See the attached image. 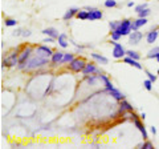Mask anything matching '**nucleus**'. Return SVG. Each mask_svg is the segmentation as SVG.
<instances>
[{"mask_svg":"<svg viewBox=\"0 0 159 149\" xmlns=\"http://www.w3.org/2000/svg\"><path fill=\"white\" fill-rule=\"evenodd\" d=\"M48 64V57H41V56L36 55L33 57H30L25 64V71H30V69H37V68H41L44 65Z\"/></svg>","mask_w":159,"mask_h":149,"instance_id":"1","label":"nucleus"},{"mask_svg":"<svg viewBox=\"0 0 159 149\" xmlns=\"http://www.w3.org/2000/svg\"><path fill=\"white\" fill-rule=\"evenodd\" d=\"M32 48L30 47H27L25 49H24L23 52H21V55L19 56V64H17V69H25V64L27 61L30 59V55H32Z\"/></svg>","mask_w":159,"mask_h":149,"instance_id":"2","label":"nucleus"},{"mask_svg":"<svg viewBox=\"0 0 159 149\" xmlns=\"http://www.w3.org/2000/svg\"><path fill=\"white\" fill-rule=\"evenodd\" d=\"M19 64V52L15 51L13 53H11L8 57L3 59L1 61V67H16V65Z\"/></svg>","mask_w":159,"mask_h":149,"instance_id":"3","label":"nucleus"},{"mask_svg":"<svg viewBox=\"0 0 159 149\" xmlns=\"http://www.w3.org/2000/svg\"><path fill=\"white\" fill-rule=\"evenodd\" d=\"M131 21L133 20H129V19H125V20H122L121 23H119V26L117 28V31L119 33H121L122 36H129L131 33Z\"/></svg>","mask_w":159,"mask_h":149,"instance_id":"4","label":"nucleus"},{"mask_svg":"<svg viewBox=\"0 0 159 149\" xmlns=\"http://www.w3.org/2000/svg\"><path fill=\"white\" fill-rule=\"evenodd\" d=\"M110 44H113V47H114V48H113V57H115V59L125 57V55H126V49L123 48V45L117 43L115 40H111Z\"/></svg>","mask_w":159,"mask_h":149,"instance_id":"5","label":"nucleus"},{"mask_svg":"<svg viewBox=\"0 0 159 149\" xmlns=\"http://www.w3.org/2000/svg\"><path fill=\"white\" fill-rule=\"evenodd\" d=\"M85 65H86V61H85L84 59H74L72 63H69L68 68L70 71H73V72L78 73V72H82Z\"/></svg>","mask_w":159,"mask_h":149,"instance_id":"6","label":"nucleus"},{"mask_svg":"<svg viewBox=\"0 0 159 149\" xmlns=\"http://www.w3.org/2000/svg\"><path fill=\"white\" fill-rule=\"evenodd\" d=\"M36 53H37L39 56H41V57H52V55H53V51L49 48V47L41 44L37 47V51H36Z\"/></svg>","mask_w":159,"mask_h":149,"instance_id":"7","label":"nucleus"},{"mask_svg":"<svg viewBox=\"0 0 159 149\" xmlns=\"http://www.w3.org/2000/svg\"><path fill=\"white\" fill-rule=\"evenodd\" d=\"M84 76H88V74H93V73H101L100 72V69L97 68V65L94 64V63H86V65L84 67V69H82V72H81Z\"/></svg>","mask_w":159,"mask_h":149,"instance_id":"8","label":"nucleus"},{"mask_svg":"<svg viewBox=\"0 0 159 149\" xmlns=\"http://www.w3.org/2000/svg\"><path fill=\"white\" fill-rule=\"evenodd\" d=\"M142 37H143L142 32H139V31H133V32L129 35V43L133 45H137V44H139Z\"/></svg>","mask_w":159,"mask_h":149,"instance_id":"9","label":"nucleus"},{"mask_svg":"<svg viewBox=\"0 0 159 149\" xmlns=\"http://www.w3.org/2000/svg\"><path fill=\"white\" fill-rule=\"evenodd\" d=\"M146 24H147V19H146V17H139V19H137V20L131 21V29L138 31L140 27L146 26Z\"/></svg>","mask_w":159,"mask_h":149,"instance_id":"10","label":"nucleus"},{"mask_svg":"<svg viewBox=\"0 0 159 149\" xmlns=\"http://www.w3.org/2000/svg\"><path fill=\"white\" fill-rule=\"evenodd\" d=\"M133 123H134V125L137 126V129H139V130H140V133H142V137H143V140H147V138H149L147 130H146V128L143 126L142 121H140L139 119H135V120H133Z\"/></svg>","mask_w":159,"mask_h":149,"instance_id":"11","label":"nucleus"},{"mask_svg":"<svg viewBox=\"0 0 159 149\" xmlns=\"http://www.w3.org/2000/svg\"><path fill=\"white\" fill-rule=\"evenodd\" d=\"M42 33H44L45 36H49V37H53V39H59V36H60V33H59V31L56 29V28H53V27H48V28H45V29H42L41 31Z\"/></svg>","mask_w":159,"mask_h":149,"instance_id":"12","label":"nucleus"},{"mask_svg":"<svg viewBox=\"0 0 159 149\" xmlns=\"http://www.w3.org/2000/svg\"><path fill=\"white\" fill-rule=\"evenodd\" d=\"M102 12L100 11V9H97V8H94L93 11H89V16H88V20H90V21H94V20H101L102 19Z\"/></svg>","mask_w":159,"mask_h":149,"instance_id":"13","label":"nucleus"},{"mask_svg":"<svg viewBox=\"0 0 159 149\" xmlns=\"http://www.w3.org/2000/svg\"><path fill=\"white\" fill-rule=\"evenodd\" d=\"M98 77H100V80H101V81L103 83V85H105V89H106V91H110V89H113V88H114V85L111 84V81L109 80V77L106 76V74H103L102 72H101V73L98 74Z\"/></svg>","mask_w":159,"mask_h":149,"instance_id":"14","label":"nucleus"},{"mask_svg":"<svg viewBox=\"0 0 159 149\" xmlns=\"http://www.w3.org/2000/svg\"><path fill=\"white\" fill-rule=\"evenodd\" d=\"M78 11L80 9L78 8H76V7H72V8H69L68 11L64 14V17H62V20H65V21H68V20H70V19H73L76 16V15L78 14Z\"/></svg>","mask_w":159,"mask_h":149,"instance_id":"15","label":"nucleus"},{"mask_svg":"<svg viewBox=\"0 0 159 149\" xmlns=\"http://www.w3.org/2000/svg\"><path fill=\"white\" fill-rule=\"evenodd\" d=\"M123 63L129 64V65H133V67H135L137 69H142V65H140V63H138V60H135V59L130 57V56H125L123 57Z\"/></svg>","mask_w":159,"mask_h":149,"instance_id":"16","label":"nucleus"},{"mask_svg":"<svg viewBox=\"0 0 159 149\" xmlns=\"http://www.w3.org/2000/svg\"><path fill=\"white\" fill-rule=\"evenodd\" d=\"M158 35H159L158 29H151V31H150V32L147 33V36H146V40H147L149 44H154V43L157 41V39H158Z\"/></svg>","mask_w":159,"mask_h":149,"instance_id":"17","label":"nucleus"},{"mask_svg":"<svg viewBox=\"0 0 159 149\" xmlns=\"http://www.w3.org/2000/svg\"><path fill=\"white\" fill-rule=\"evenodd\" d=\"M62 57H64V52H53V55H52L51 57V61L52 64L57 65V64H61V61H62Z\"/></svg>","mask_w":159,"mask_h":149,"instance_id":"18","label":"nucleus"},{"mask_svg":"<svg viewBox=\"0 0 159 149\" xmlns=\"http://www.w3.org/2000/svg\"><path fill=\"white\" fill-rule=\"evenodd\" d=\"M108 92H109L110 96H113V97H114L115 100H118V101H122L125 99V95L121 91H118L117 88H113V89H110V91H108Z\"/></svg>","mask_w":159,"mask_h":149,"instance_id":"19","label":"nucleus"},{"mask_svg":"<svg viewBox=\"0 0 159 149\" xmlns=\"http://www.w3.org/2000/svg\"><path fill=\"white\" fill-rule=\"evenodd\" d=\"M119 109H121V112H133V105L123 99L121 101V104H119Z\"/></svg>","mask_w":159,"mask_h":149,"instance_id":"20","label":"nucleus"},{"mask_svg":"<svg viewBox=\"0 0 159 149\" xmlns=\"http://www.w3.org/2000/svg\"><path fill=\"white\" fill-rule=\"evenodd\" d=\"M90 56H91V59H93V60L97 61V63H101V64H108L109 63V60L105 57V56H102V55H100V53H96V52H93Z\"/></svg>","mask_w":159,"mask_h":149,"instance_id":"21","label":"nucleus"},{"mask_svg":"<svg viewBox=\"0 0 159 149\" xmlns=\"http://www.w3.org/2000/svg\"><path fill=\"white\" fill-rule=\"evenodd\" d=\"M66 36L65 33H60V36H59V45L61 47V48H68L69 47V43H68V40H66Z\"/></svg>","mask_w":159,"mask_h":149,"instance_id":"22","label":"nucleus"},{"mask_svg":"<svg viewBox=\"0 0 159 149\" xmlns=\"http://www.w3.org/2000/svg\"><path fill=\"white\" fill-rule=\"evenodd\" d=\"M85 80H86V83L89 84V85H96L97 80H100L98 74L93 73V74H88V76H85Z\"/></svg>","mask_w":159,"mask_h":149,"instance_id":"23","label":"nucleus"},{"mask_svg":"<svg viewBox=\"0 0 159 149\" xmlns=\"http://www.w3.org/2000/svg\"><path fill=\"white\" fill-rule=\"evenodd\" d=\"M74 59H76L74 55L66 52V53H64V57H62V61H61V64H69V63H72Z\"/></svg>","mask_w":159,"mask_h":149,"instance_id":"24","label":"nucleus"},{"mask_svg":"<svg viewBox=\"0 0 159 149\" xmlns=\"http://www.w3.org/2000/svg\"><path fill=\"white\" fill-rule=\"evenodd\" d=\"M159 55V45L158 47H154L152 49H150L147 52V59H157Z\"/></svg>","mask_w":159,"mask_h":149,"instance_id":"25","label":"nucleus"},{"mask_svg":"<svg viewBox=\"0 0 159 149\" xmlns=\"http://www.w3.org/2000/svg\"><path fill=\"white\" fill-rule=\"evenodd\" d=\"M88 16H89V12H88L86 9H80L78 14L76 15V17H77L78 20H88Z\"/></svg>","mask_w":159,"mask_h":149,"instance_id":"26","label":"nucleus"},{"mask_svg":"<svg viewBox=\"0 0 159 149\" xmlns=\"http://www.w3.org/2000/svg\"><path fill=\"white\" fill-rule=\"evenodd\" d=\"M126 55L130 56V57H133V59H135V60H139V59H140V55L137 51H133V49H129V51H126Z\"/></svg>","mask_w":159,"mask_h":149,"instance_id":"27","label":"nucleus"},{"mask_svg":"<svg viewBox=\"0 0 159 149\" xmlns=\"http://www.w3.org/2000/svg\"><path fill=\"white\" fill-rule=\"evenodd\" d=\"M110 36H111V40H115V41H118V40L122 37V35L118 32L117 29H115V31H110Z\"/></svg>","mask_w":159,"mask_h":149,"instance_id":"28","label":"nucleus"},{"mask_svg":"<svg viewBox=\"0 0 159 149\" xmlns=\"http://www.w3.org/2000/svg\"><path fill=\"white\" fill-rule=\"evenodd\" d=\"M4 24L5 27H15L17 24V20H15V19H5Z\"/></svg>","mask_w":159,"mask_h":149,"instance_id":"29","label":"nucleus"},{"mask_svg":"<svg viewBox=\"0 0 159 149\" xmlns=\"http://www.w3.org/2000/svg\"><path fill=\"white\" fill-rule=\"evenodd\" d=\"M105 7L106 8H114V7H117V2L115 0H105Z\"/></svg>","mask_w":159,"mask_h":149,"instance_id":"30","label":"nucleus"},{"mask_svg":"<svg viewBox=\"0 0 159 149\" xmlns=\"http://www.w3.org/2000/svg\"><path fill=\"white\" fill-rule=\"evenodd\" d=\"M152 84H154V83H152L150 79H146L145 81H143V87H145L147 91H151V89H152Z\"/></svg>","mask_w":159,"mask_h":149,"instance_id":"31","label":"nucleus"},{"mask_svg":"<svg viewBox=\"0 0 159 149\" xmlns=\"http://www.w3.org/2000/svg\"><path fill=\"white\" fill-rule=\"evenodd\" d=\"M146 76H147V79H150V80H151V81L152 83H155V81H157V74H154V73H151V72H149V71H146Z\"/></svg>","mask_w":159,"mask_h":149,"instance_id":"32","label":"nucleus"},{"mask_svg":"<svg viewBox=\"0 0 159 149\" xmlns=\"http://www.w3.org/2000/svg\"><path fill=\"white\" fill-rule=\"evenodd\" d=\"M150 14H151V11H150L149 8H146V9H143V11H140V12H139L138 16H139V17H147Z\"/></svg>","mask_w":159,"mask_h":149,"instance_id":"33","label":"nucleus"},{"mask_svg":"<svg viewBox=\"0 0 159 149\" xmlns=\"http://www.w3.org/2000/svg\"><path fill=\"white\" fill-rule=\"evenodd\" d=\"M119 23H121V21H110V23H109L110 31H115V29H117L118 26H119Z\"/></svg>","mask_w":159,"mask_h":149,"instance_id":"34","label":"nucleus"},{"mask_svg":"<svg viewBox=\"0 0 159 149\" xmlns=\"http://www.w3.org/2000/svg\"><path fill=\"white\" fill-rule=\"evenodd\" d=\"M142 148H145V149H152V148H154V145H152L151 141H149V140H145V142L142 144Z\"/></svg>","mask_w":159,"mask_h":149,"instance_id":"35","label":"nucleus"},{"mask_svg":"<svg viewBox=\"0 0 159 149\" xmlns=\"http://www.w3.org/2000/svg\"><path fill=\"white\" fill-rule=\"evenodd\" d=\"M146 8H147V4H146V3H143V4L137 5V7H135V12H137V14H139L140 11H143V9H146Z\"/></svg>","mask_w":159,"mask_h":149,"instance_id":"36","label":"nucleus"},{"mask_svg":"<svg viewBox=\"0 0 159 149\" xmlns=\"http://www.w3.org/2000/svg\"><path fill=\"white\" fill-rule=\"evenodd\" d=\"M30 35H32V32L29 29H23V35H21L23 37H29Z\"/></svg>","mask_w":159,"mask_h":149,"instance_id":"37","label":"nucleus"},{"mask_svg":"<svg viewBox=\"0 0 159 149\" xmlns=\"http://www.w3.org/2000/svg\"><path fill=\"white\" fill-rule=\"evenodd\" d=\"M52 88H53V84H49V87H48V88L47 89H45V92H44V95L45 96H48V95H49V93H51V91H52Z\"/></svg>","mask_w":159,"mask_h":149,"instance_id":"38","label":"nucleus"},{"mask_svg":"<svg viewBox=\"0 0 159 149\" xmlns=\"http://www.w3.org/2000/svg\"><path fill=\"white\" fill-rule=\"evenodd\" d=\"M54 40H56V39H53V37H49V36H47V37H45L44 40H42V41H44V43H54Z\"/></svg>","mask_w":159,"mask_h":149,"instance_id":"39","label":"nucleus"},{"mask_svg":"<svg viewBox=\"0 0 159 149\" xmlns=\"http://www.w3.org/2000/svg\"><path fill=\"white\" fill-rule=\"evenodd\" d=\"M21 35H23V29H20V28L13 32V36H21Z\"/></svg>","mask_w":159,"mask_h":149,"instance_id":"40","label":"nucleus"},{"mask_svg":"<svg viewBox=\"0 0 159 149\" xmlns=\"http://www.w3.org/2000/svg\"><path fill=\"white\" fill-rule=\"evenodd\" d=\"M151 133L152 135H157V128L155 126H151Z\"/></svg>","mask_w":159,"mask_h":149,"instance_id":"41","label":"nucleus"},{"mask_svg":"<svg viewBox=\"0 0 159 149\" xmlns=\"http://www.w3.org/2000/svg\"><path fill=\"white\" fill-rule=\"evenodd\" d=\"M127 7H134V2H129V3H127Z\"/></svg>","mask_w":159,"mask_h":149,"instance_id":"42","label":"nucleus"},{"mask_svg":"<svg viewBox=\"0 0 159 149\" xmlns=\"http://www.w3.org/2000/svg\"><path fill=\"white\" fill-rule=\"evenodd\" d=\"M140 119H143V120H145V119H146V113H145V112H143V113H142V114H140Z\"/></svg>","mask_w":159,"mask_h":149,"instance_id":"43","label":"nucleus"},{"mask_svg":"<svg viewBox=\"0 0 159 149\" xmlns=\"http://www.w3.org/2000/svg\"><path fill=\"white\" fill-rule=\"evenodd\" d=\"M85 9H86V11H88V12H89V11H93V9H94V8H93V7H86V8H85Z\"/></svg>","mask_w":159,"mask_h":149,"instance_id":"44","label":"nucleus"},{"mask_svg":"<svg viewBox=\"0 0 159 149\" xmlns=\"http://www.w3.org/2000/svg\"><path fill=\"white\" fill-rule=\"evenodd\" d=\"M157 61H158V63H159V55H158V57H157Z\"/></svg>","mask_w":159,"mask_h":149,"instance_id":"45","label":"nucleus"},{"mask_svg":"<svg viewBox=\"0 0 159 149\" xmlns=\"http://www.w3.org/2000/svg\"><path fill=\"white\" fill-rule=\"evenodd\" d=\"M158 76H159V69H158Z\"/></svg>","mask_w":159,"mask_h":149,"instance_id":"46","label":"nucleus"},{"mask_svg":"<svg viewBox=\"0 0 159 149\" xmlns=\"http://www.w3.org/2000/svg\"><path fill=\"white\" fill-rule=\"evenodd\" d=\"M158 32H159V28H158Z\"/></svg>","mask_w":159,"mask_h":149,"instance_id":"47","label":"nucleus"}]
</instances>
